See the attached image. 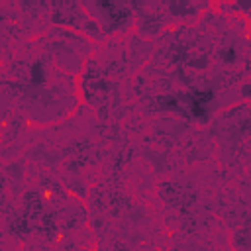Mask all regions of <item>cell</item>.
<instances>
[{"label": "cell", "mask_w": 251, "mask_h": 251, "mask_svg": "<svg viewBox=\"0 0 251 251\" xmlns=\"http://www.w3.org/2000/svg\"><path fill=\"white\" fill-rule=\"evenodd\" d=\"M186 118L198 120V122H208L214 104H216V92L212 88H190L186 92H176Z\"/></svg>", "instance_id": "1"}, {"label": "cell", "mask_w": 251, "mask_h": 251, "mask_svg": "<svg viewBox=\"0 0 251 251\" xmlns=\"http://www.w3.org/2000/svg\"><path fill=\"white\" fill-rule=\"evenodd\" d=\"M96 10H98V18L104 22V29L110 33L114 29H120L124 25L129 24L131 20V12L127 6H122L114 0H96L94 2Z\"/></svg>", "instance_id": "2"}, {"label": "cell", "mask_w": 251, "mask_h": 251, "mask_svg": "<svg viewBox=\"0 0 251 251\" xmlns=\"http://www.w3.org/2000/svg\"><path fill=\"white\" fill-rule=\"evenodd\" d=\"M157 106L163 110V112H173V114H180L186 118L184 114V108L178 100L176 94H163V96H157Z\"/></svg>", "instance_id": "3"}, {"label": "cell", "mask_w": 251, "mask_h": 251, "mask_svg": "<svg viewBox=\"0 0 251 251\" xmlns=\"http://www.w3.org/2000/svg\"><path fill=\"white\" fill-rule=\"evenodd\" d=\"M47 75H49V71H47V67H45V61H35V63H31V67H29V84H31V86H41V84H45V82H47Z\"/></svg>", "instance_id": "4"}, {"label": "cell", "mask_w": 251, "mask_h": 251, "mask_svg": "<svg viewBox=\"0 0 251 251\" xmlns=\"http://www.w3.org/2000/svg\"><path fill=\"white\" fill-rule=\"evenodd\" d=\"M226 65H231V63H235V59H237V51H235V45H227V47H224L222 51H220V55H218Z\"/></svg>", "instance_id": "5"}]
</instances>
